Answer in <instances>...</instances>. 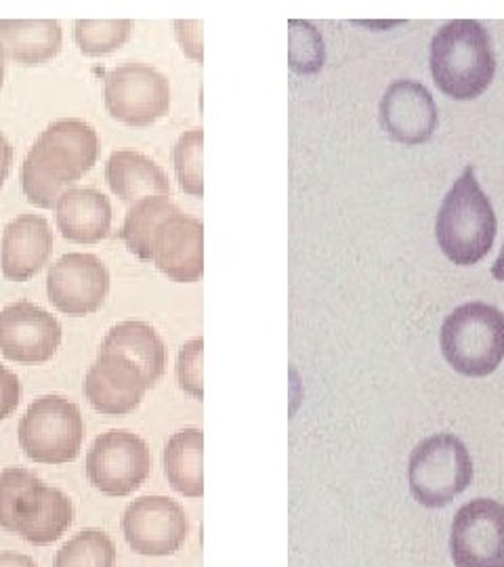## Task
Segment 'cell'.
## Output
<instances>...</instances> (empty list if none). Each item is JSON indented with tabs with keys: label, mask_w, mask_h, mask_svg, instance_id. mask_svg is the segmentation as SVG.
<instances>
[{
	"label": "cell",
	"mask_w": 504,
	"mask_h": 567,
	"mask_svg": "<svg viewBox=\"0 0 504 567\" xmlns=\"http://www.w3.org/2000/svg\"><path fill=\"white\" fill-rule=\"evenodd\" d=\"M100 156L97 133L89 122L65 118L53 122L21 166V187L30 203L53 208L63 192L93 168Z\"/></svg>",
	"instance_id": "obj_1"
},
{
	"label": "cell",
	"mask_w": 504,
	"mask_h": 567,
	"mask_svg": "<svg viewBox=\"0 0 504 567\" xmlns=\"http://www.w3.org/2000/svg\"><path fill=\"white\" fill-rule=\"evenodd\" d=\"M496 58L480 21L445 23L431 42V74L438 89L456 100H477L494 81Z\"/></svg>",
	"instance_id": "obj_2"
},
{
	"label": "cell",
	"mask_w": 504,
	"mask_h": 567,
	"mask_svg": "<svg viewBox=\"0 0 504 567\" xmlns=\"http://www.w3.org/2000/svg\"><path fill=\"white\" fill-rule=\"evenodd\" d=\"M498 225L490 198L466 166L459 182L448 192L435 221V236L445 257L454 265L480 264L492 250Z\"/></svg>",
	"instance_id": "obj_3"
},
{
	"label": "cell",
	"mask_w": 504,
	"mask_h": 567,
	"mask_svg": "<svg viewBox=\"0 0 504 567\" xmlns=\"http://www.w3.org/2000/svg\"><path fill=\"white\" fill-rule=\"evenodd\" d=\"M445 362L459 374L484 379L504 360V313L475 301L454 309L442 326Z\"/></svg>",
	"instance_id": "obj_4"
},
{
	"label": "cell",
	"mask_w": 504,
	"mask_h": 567,
	"mask_svg": "<svg viewBox=\"0 0 504 567\" xmlns=\"http://www.w3.org/2000/svg\"><path fill=\"white\" fill-rule=\"evenodd\" d=\"M408 482L419 505L445 507L473 482L471 454L452 433L431 435L412 450Z\"/></svg>",
	"instance_id": "obj_5"
},
{
	"label": "cell",
	"mask_w": 504,
	"mask_h": 567,
	"mask_svg": "<svg viewBox=\"0 0 504 567\" xmlns=\"http://www.w3.org/2000/svg\"><path fill=\"white\" fill-rule=\"evenodd\" d=\"M18 433L30 461L63 465L81 454L84 421L79 405L61 395H44L25 410Z\"/></svg>",
	"instance_id": "obj_6"
},
{
	"label": "cell",
	"mask_w": 504,
	"mask_h": 567,
	"mask_svg": "<svg viewBox=\"0 0 504 567\" xmlns=\"http://www.w3.org/2000/svg\"><path fill=\"white\" fill-rule=\"evenodd\" d=\"M84 466L95 489L122 498L143 486L152 471V454L140 435L114 429L93 442Z\"/></svg>",
	"instance_id": "obj_7"
},
{
	"label": "cell",
	"mask_w": 504,
	"mask_h": 567,
	"mask_svg": "<svg viewBox=\"0 0 504 567\" xmlns=\"http://www.w3.org/2000/svg\"><path fill=\"white\" fill-rule=\"evenodd\" d=\"M171 105V86L158 70L143 63H124L105 76V107L116 121L147 126L162 118Z\"/></svg>",
	"instance_id": "obj_8"
},
{
	"label": "cell",
	"mask_w": 504,
	"mask_h": 567,
	"mask_svg": "<svg viewBox=\"0 0 504 567\" xmlns=\"http://www.w3.org/2000/svg\"><path fill=\"white\" fill-rule=\"evenodd\" d=\"M122 532L137 555L168 557L185 545L189 522L182 505L166 496H143L122 515Z\"/></svg>",
	"instance_id": "obj_9"
},
{
	"label": "cell",
	"mask_w": 504,
	"mask_h": 567,
	"mask_svg": "<svg viewBox=\"0 0 504 567\" xmlns=\"http://www.w3.org/2000/svg\"><path fill=\"white\" fill-rule=\"evenodd\" d=\"M450 555L456 567H504V507L490 498L466 503L452 522Z\"/></svg>",
	"instance_id": "obj_10"
},
{
	"label": "cell",
	"mask_w": 504,
	"mask_h": 567,
	"mask_svg": "<svg viewBox=\"0 0 504 567\" xmlns=\"http://www.w3.org/2000/svg\"><path fill=\"white\" fill-rule=\"evenodd\" d=\"M61 344V326L49 311L28 301L0 311V353L21 364L49 362Z\"/></svg>",
	"instance_id": "obj_11"
},
{
	"label": "cell",
	"mask_w": 504,
	"mask_h": 567,
	"mask_svg": "<svg viewBox=\"0 0 504 567\" xmlns=\"http://www.w3.org/2000/svg\"><path fill=\"white\" fill-rule=\"evenodd\" d=\"M51 303L68 316L97 311L110 292V271L95 255L70 252L51 265L47 276Z\"/></svg>",
	"instance_id": "obj_12"
},
{
	"label": "cell",
	"mask_w": 504,
	"mask_h": 567,
	"mask_svg": "<svg viewBox=\"0 0 504 567\" xmlns=\"http://www.w3.org/2000/svg\"><path fill=\"white\" fill-rule=\"evenodd\" d=\"M147 389L150 386L137 365L122 355L103 351L84 379L86 400L105 416L131 414L142 404Z\"/></svg>",
	"instance_id": "obj_13"
},
{
	"label": "cell",
	"mask_w": 504,
	"mask_h": 567,
	"mask_svg": "<svg viewBox=\"0 0 504 567\" xmlns=\"http://www.w3.org/2000/svg\"><path fill=\"white\" fill-rule=\"evenodd\" d=\"M152 261L175 282H198L204 271L202 221L182 210L164 219L152 236Z\"/></svg>",
	"instance_id": "obj_14"
},
{
	"label": "cell",
	"mask_w": 504,
	"mask_h": 567,
	"mask_svg": "<svg viewBox=\"0 0 504 567\" xmlns=\"http://www.w3.org/2000/svg\"><path fill=\"white\" fill-rule=\"evenodd\" d=\"M381 124L391 140L403 145H421L438 128V105L421 82L395 81L383 95Z\"/></svg>",
	"instance_id": "obj_15"
},
{
	"label": "cell",
	"mask_w": 504,
	"mask_h": 567,
	"mask_svg": "<svg viewBox=\"0 0 504 567\" xmlns=\"http://www.w3.org/2000/svg\"><path fill=\"white\" fill-rule=\"evenodd\" d=\"M74 522V505L58 487L37 484L23 494L16 515H13V534L34 547H44L70 529Z\"/></svg>",
	"instance_id": "obj_16"
},
{
	"label": "cell",
	"mask_w": 504,
	"mask_h": 567,
	"mask_svg": "<svg viewBox=\"0 0 504 567\" xmlns=\"http://www.w3.org/2000/svg\"><path fill=\"white\" fill-rule=\"evenodd\" d=\"M53 250V234L47 219L21 215L4 227L0 243V269L7 280L25 282L39 274Z\"/></svg>",
	"instance_id": "obj_17"
},
{
	"label": "cell",
	"mask_w": 504,
	"mask_h": 567,
	"mask_svg": "<svg viewBox=\"0 0 504 567\" xmlns=\"http://www.w3.org/2000/svg\"><path fill=\"white\" fill-rule=\"evenodd\" d=\"M58 227L70 243L103 240L112 227V204L91 187H70L55 204Z\"/></svg>",
	"instance_id": "obj_18"
},
{
	"label": "cell",
	"mask_w": 504,
	"mask_h": 567,
	"mask_svg": "<svg viewBox=\"0 0 504 567\" xmlns=\"http://www.w3.org/2000/svg\"><path fill=\"white\" fill-rule=\"evenodd\" d=\"M105 179L124 203H137L150 196H171L166 173L140 152H114L105 164Z\"/></svg>",
	"instance_id": "obj_19"
},
{
	"label": "cell",
	"mask_w": 504,
	"mask_h": 567,
	"mask_svg": "<svg viewBox=\"0 0 504 567\" xmlns=\"http://www.w3.org/2000/svg\"><path fill=\"white\" fill-rule=\"evenodd\" d=\"M103 353H116L137 365L147 386H154L164 372L166 349L158 332L143 322H122L114 326L101 344Z\"/></svg>",
	"instance_id": "obj_20"
},
{
	"label": "cell",
	"mask_w": 504,
	"mask_h": 567,
	"mask_svg": "<svg viewBox=\"0 0 504 567\" xmlns=\"http://www.w3.org/2000/svg\"><path fill=\"white\" fill-rule=\"evenodd\" d=\"M0 44L21 65H39L61 51V28L55 20H0Z\"/></svg>",
	"instance_id": "obj_21"
},
{
	"label": "cell",
	"mask_w": 504,
	"mask_h": 567,
	"mask_svg": "<svg viewBox=\"0 0 504 567\" xmlns=\"http://www.w3.org/2000/svg\"><path fill=\"white\" fill-rule=\"evenodd\" d=\"M202 447L204 435L198 426L182 429L164 446V473L171 487L187 498H202Z\"/></svg>",
	"instance_id": "obj_22"
},
{
	"label": "cell",
	"mask_w": 504,
	"mask_h": 567,
	"mask_svg": "<svg viewBox=\"0 0 504 567\" xmlns=\"http://www.w3.org/2000/svg\"><path fill=\"white\" fill-rule=\"evenodd\" d=\"M179 213V208L164 196H150L131 204L119 238L142 261H152V236L158 225Z\"/></svg>",
	"instance_id": "obj_23"
},
{
	"label": "cell",
	"mask_w": 504,
	"mask_h": 567,
	"mask_svg": "<svg viewBox=\"0 0 504 567\" xmlns=\"http://www.w3.org/2000/svg\"><path fill=\"white\" fill-rule=\"evenodd\" d=\"M116 547L101 529H84L58 550L53 567H114Z\"/></svg>",
	"instance_id": "obj_24"
},
{
	"label": "cell",
	"mask_w": 504,
	"mask_h": 567,
	"mask_svg": "<svg viewBox=\"0 0 504 567\" xmlns=\"http://www.w3.org/2000/svg\"><path fill=\"white\" fill-rule=\"evenodd\" d=\"M131 37L128 20H79L74 25V39L84 55H105L121 49Z\"/></svg>",
	"instance_id": "obj_25"
},
{
	"label": "cell",
	"mask_w": 504,
	"mask_h": 567,
	"mask_svg": "<svg viewBox=\"0 0 504 567\" xmlns=\"http://www.w3.org/2000/svg\"><path fill=\"white\" fill-rule=\"evenodd\" d=\"M175 173L183 192L202 198L204 183H202V131L192 128L183 133L175 145Z\"/></svg>",
	"instance_id": "obj_26"
},
{
	"label": "cell",
	"mask_w": 504,
	"mask_h": 567,
	"mask_svg": "<svg viewBox=\"0 0 504 567\" xmlns=\"http://www.w3.org/2000/svg\"><path fill=\"white\" fill-rule=\"evenodd\" d=\"M301 30L295 28L290 21V65L299 74H313L323 65V42L318 30L307 23L297 21Z\"/></svg>",
	"instance_id": "obj_27"
},
{
	"label": "cell",
	"mask_w": 504,
	"mask_h": 567,
	"mask_svg": "<svg viewBox=\"0 0 504 567\" xmlns=\"http://www.w3.org/2000/svg\"><path fill=\"white\" fill-rule=\"evenodd\" d=\"M41 484V480L21 466H9L0 471V527L13 532L16 507L28 489Z\"/></svg>",
	"instance_id": "obj_28"
},
{
	"label": "cell",
	"mask_w": 504,
	"mask_h": 567,
	"mask_svg": "<svg viewBox=\"0 0 504 567\" xmlns=\"http://www.w3.org/2000/svg\"><path fill=\"white\" fill-rule=\"evenodd\" d=\"M202 339H194L185 343L177 358V379L183 391H187L192 398L202 400Z\"/></svg>",
	"instance_id": "obj_29"
},
{
	"label": "cell",
	"mask_w": 504,
	"mask_h": 567,
	"mask_svg": "<svg viewBox=\"0 0 504 567\" xmlns=\"http://www.w3.org/2000/svg\"><path fill=\"white\" fill-rule=\"evenodd\" d=\"M21 400V383L20 379L7 370L4 365H0V421L9 419Z\"/></svg>",
	"instance_id": "obj_30"
},
{
	"label": "cell",
	"mask_w": 504,
	"mask_h": 567,
	"mask_svg": "<svg viewBox=\"0 0 504 567\" xmlns=\"http://www.w3.org/2000/svg\"><path fill=\"white\" fill-rule=\"evenodd\" d=\"M175 25L183 51L194 60H202L200 21H177Z\"/></svg>",
	"instance_id": "obj_31"
},
{
	"label": "cell",
	"mask_w": 504,
	"mask_h": 567,
	"mask_svg": "<svg viewBox=\"0 0 504 567\" xmlns=\"http://www.w3.org/2000/svg\"><path fill=\"white\" fill-rule=\"evenodd\" d=\"M11 163H13V147H11V143L7 142L4 135H0V187L9 177Z\"/></svg>",
	"instance_id": "obj_32"
},
{
	"label": "cell",
	"mask_w": 504,
	"mask_h": 567,
	"mask_svg": "<svg viewBox=\"0 0 504 567\" xmlns=\"http://www.w3.org/2000/svg\"><path fill=\"white\" fill-rule=\"evenodd\" d=\"M0 567H39L37 561L28 555H21V553H0Z\"/></svg>",
	"instance_id": "obj_33"
},
{
	"label": "cell",
	"mask_w": 504,
	"mask_h": 567,
	"mask_svg": "<svg viewBox=\"0 0 504 567\" xmlns=\"http://www.w3.org/2000/svg\"><path fill=\"white\" fill-rule=\"evenodd\" d=\"M492 276H494L498 282H504V244L503 250H501V255H498V259H496V264L492 265Z\"/></svg>",
	"instance_id": "obj_34"
},
{
	"label": "cell",
	"mask_w": 504,
	"mask_h": 567,
	"mask_svg": "<svg viewBox=\"0 0 504 567\" xmlns=\"http://www.w3.org/2000/svg\"><path fill=\"white\" fill-rule=\"evenodd\" d=\"M2 81H4V49L0 44V86H2Z\"/></svg>",
	"instance_id": "obj_35"
}]
</instances>
